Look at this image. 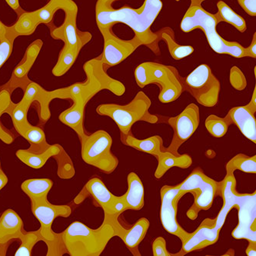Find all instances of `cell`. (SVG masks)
Wrapping results in <instances>:
<instances>
[{
	"label": "cell",
	"mask_w": 256,
	"mask_h": 256,
	"mask_svg": "<svg viewBox=\"0 0 256 256\" xmlns=\"http://www.w3.org/2000/svg\"><path fill=\"white\" fill-rule=\"evenodd\" d=\"M84 70L86 80L66 88V97L72 100L74 104L60 116V121L72 128L78 137L86 133L84 125L86 106L96 94L107 90L120 96L126 92L125 86L121 82L111 78L107 74L106 67L100 56L87 61L84 64Z\"/></svg>",
	"instance_id": "1"
},
{
	"label": "cell",
	"mask_w": 256,
	"mask_h": 256,
	"mask_svg": "<svg viewBox=\"0 0 256 256\" xmlns=\"http://www.w3.org/2000/svg\"><path fill=\"white\" fill-rule=\"evenodd\" d=\"M118 0H98L96 6V20L98 28H114L117 24L128 26L142 45L148 47L156 56L161 54L158 36L152 32L151 26L161 12V0H145L140 8L124 6L116 10L112 4Z\"/></svg>",
	"instance_id": "2"
},
{
	"label": "cell",
	"mask_w": 256,
	"mask_h": 256,
	"mask_svg": "<svg viewBox=\"0 0 256 256\" xmlns=\"http://www.w3.org/2000/svg\"><path fill=\"white\" fill-rule=\"evenodd\" d=\"M217 196L224 202L220 212L227 216L233 208L238 210V224L232 236L236 240L244 238L256 242V192L253 194H240L236 191L234 174H226L224 180L218 182Z\"/></svg>",
	"instance_id": "3"
},
{
	"label": "cell",
	"mask_w": 256,
	"mask_h": 256,
	"mask_svg": "<svg viewBox=\"0 0 256 256\" xmlns=\"http://www.w3.org/2000/svg\"><path fill=\"white\" fill-rule=\"evenodd\" d=\"M77 12L78 8L65 11V21L61 26H56L54 20L47 24L52 38L62 40L64 42L57 64L52 70L55 76H62L66 74L75 64L82 48L91 40L90 32H82L77 28Z\"/></svg>",
	"instance_id": "4"
},
{
	"label": "cell",
	"mask_w": 256,
	"mask_h": 256,
	"mask_svg": "<svg viewBox=\"0 0 256 256\" xmlns=\"http://www.w3.org/2000/svg\"><path fill=\"white\" fill-rule=\"evenodd\" d=\"M114 236V228L104 222L100 228L92 230L76 221L61 233L66 252L71 256H100Z\"/></svg>",
	"instance_id": "5"
},
{
	"label": "cell",
	"mask_w": 256,
	"mask_h": 256,
	"mask_svg": "<svg viewBox=\"0 0 256 256\" xmlns=\"http://www.w3.org/2000/svg\"><path fill=\"white\" fill-rule=\"evenodd\" d=\"M220 24L216 14L207 12L202 6H190L182 20L183 32H190L200 28L206 36L208 45L214 52L218 54L231 56L234 58L246 57V48L237 42H230L224 40L217 32V25Z\"/></svg>",
	"instance_id": "6"
},
{
	"label": "cell",
	"mask_w": 256,
	"mask_h": 256,
	"mask_svg": "<svg viewBox=\"0 0 256 256\" xmlns=\"http://www.w3.org/2000/svg\"><path fill=\"white\" fill-rule=\"evenodd\" d=\"M135 78L140 88L150 84L158 86V100L162 104L176 101L184 92V78L177 68L172 66L156 62H143L136 68Z\"/></svg>",
	"instance_id": "7"
},
{
	"label": "cell",
	"mask_w": 256,
	"mask_h": 256,
	"mask_svg": "<svg viewBox=\"0 0 256 256\" xmlns=\"http://www.w3.org/2000/svg\"><path fill=\"white\" fill-rule=\"evenodd\" d=\"M151 100L143 92H138L130 104L127 105L118 104H101L96 108L97 114L108 116L115 122L120 130V134H128L132 126L138 121H144L152 124L160 122V116L152 115L150 112Z\"/></svg>",
	"instance_id": "8"
},
{
	"label": "cell",
	"mask_w": 256,
	"mask_h": 256,
	"mask_svg": "<svg viewBox=\"0 0 256 256\" xmlns=\"http://www.w3.org/2000/svg\"><path fill=\"white\" fill-rule=\"evenodd\" d=\"M82 158L86 163L98 168L102 172L111 174L118 165V160L112 152V138L107 132L98 130L80 138Z\"/></svg>",
	"instance_id": "9"
},
{
	"label": "cell",
	"mask_w": 256,
	"mask_h": 256,
	"mask_svg": "<svg viewBox=\"0 0 256 256\" xmlns=\"http://www.w3.org/2000/svg\"><path fill=\"white\" fill-rule=\"evenodd\" d=\"M178 186L180 191L191 193L194 196V203L187 212V216L191 220H196L200 212L210 210L218 196V182L207 176L200 167L194 168Z\"/></svg>",
	"instance_id": "10"
},
{
	"label": "cell",
	"mask_w": 256,
	"mask_h": 256,
	"mask_svg": "<svg viewBox=\"0 0 256 256\" xmlns=\"http://www.w3.org/2000/svg\"><path fill=\"white\" fill-rule=\"evenodd\" d=\"M184 91L188 92L200 105L214 107L217 105L221 90L220 81L207 64H202L184 78Z\"/></svg>",
	"instance_id": "11"
},
{
	"label": "cell",
	"mask_w": 256,
	"mask_h": 256,
	"mask_svg": "<svg viewBox=\"0 0 256 256\" xmlns=\"http://www.w3.org/2000/svg\"><path fill=\"white\" fill-rule=\"evenodd\" d=\"M34 102L32 98L24 94V98L16 105L11 104L6 112L12 117V122L16 130L31 144V152L40 153L45 151L50 146L46 140L45 132L42 128L31 125L27 120V114L31 104Z\"/></svg>",
	"instance_id": "12"
},
{
	"label": "cell",
	"mask_w": 256,
	"mask_h": 256,
	"mask_svg": "<svg viewBox=\"0 0 256 256\" xmlns=\"http://www.w3.org/2000/svg\"><path fill=\"white\" fill-rule=\"evenodd\" d=\"M160 122H167L174 132L171 144L166 150L173 155L180 156V147L194 134L200 126V108L194 104H190L176 116H160Z\"/></svg>",
	"instance_id": "13"
},
{
	"label": "cell",
	"mask_w": 256,
	"mask_h": 256,
	"mask_svg": "<svg viewBox=\"0 0 256 256\" xmlns=\"http://www.w3.org/2000/svg\"><path fill=\"white\" fill-rule=\"evenodd\" d=\"M76 8L78 7L72 0H50L45 6L34 12H22L12 26L18 36L31 35L40 24L47 25L52 22L57 10H62L65 12Z\"/></svg>",
	"instance_id": "14"
},
{
	"label": "cell",
	"mask_w": 256,
	"mask_h": 256,
	"mask_svg": "<svg viewBox=\"0 0 256 256\" xmlns=\"http://www.w3.org/2000/svg\"><path fill=\"white\" fill-rule=\"evenodd\" d=\"M226 216L220 212L216 218H206L196 231L188 233L186 240L182 242V246L180 252L173 254V256H185L192 252L198 251L217 242Z\"/></svg>",
	"instance_id": "15"
},
{
	"label": "cell",
	"mask_w": 256,
	"mask_h": 256,
	"mask_svg": "<svg viewBox=\"0 0 256 256\" xmlns=\"http://www.w3.org/2000/svg\"><path fill=\"white\" fill-rule=\"evenodd\" d=\"M161 210L160 218L163 228L168 233L178 237L182 242L186 240L188 232L183 230L177 220L178 206L180 200L186 194L180 191L178 185L164 186L161 192Z\"/></svg>",
	"instance_id": "16"
},
{
	"label": "cell",
	"mask_w": 256,
	"mask_h": 256,
	"mask_svg": "<svg viewBox=\"0 0 256 256\" xmlns=\"http://www.w3.org/2000/svg\"><path fill=\"white\" fill-rule=\"evenodd\" d=\"M104 36V47L100 55L104 65L107 68L115 66L124 62L136 50L142 46L140 40L135 36L130 40L118 38L112 32V28H98Z\"/></svg>",
	"instance_id": "17"
},
{
	"label": "cell",
	"mask_w": 256,
	"mask_h": 256,
	"mask_svg": "<svg viewBox=\"0 0 256 256\" xmlns=\"http://www.w3.org/2000/svg\"><path fill=\"white\" fill-rule=\"evenodd\" d=\"M32 212L36 218L40 223V228L38 230L42 241H45L48 248L52 244L58 243L62 240L61 234H56L52 230V224L57 217L70 216L72 210L68 206H56L50 202L38 204H31Z\"/></svg>",
	"instance_id": "18"
},
{
	"label": "cell",
	"mask_w": 256,
	"mask_h": 256,
	"mask_svg": "<svg viewBox=\"0 0 256 256\" xmlns=\"http://www.w3.org/2000/svg\"><path fill=\"white\" fill-rule=\"evenodd\" d=\"M118 214L104 217V222L111 224L115 232V236H118L125 243L133 256H140L138 246L146 236L150 228V221L146 218H141L128 228L122 226L118 220Z\"/></svg>",
	"instance_id": "19"
},
{
	"label": "cell",
	"mask_w": 256,
	"mask_h": 256,
	"mask_svg": "<svg viewBox=\"0 0 256 256\" xmlns=\"http://www.w3.org/2000/svg\"><path fill=\"white\" fill-rule=\"evenodd\" d=\"M86 188L98 206L104 210L105 216L115 214L120 216L124 212L126 211L124 196H114L98 177H94L88 180Z\"/></svg>",
	"instance_id": "20"
},
{
	"label": "cell",
	"mask_w": 256,
	"mask_h": 256,
	"mask_svg": "<svg viewBox=\"0 0 256 256\" xmlns=\"http://www.w3.org/2000/svg\"><path fill=\"white\" fill-rule=\"evenodd\" d=\"M256 88L254 87L251 101L246 106L234 107L228 111V115L232 124L236 126L244 137L256 142Z\"/></svg>",
	"instance_id": "21"
},
{
	"label": "cell",
	"mask_w": 256,
	"mask_h": 256,
	"mask_svg": "<svg viewBox=\"0 0 256 256\" xmlns=\"http://www.w3.org/2000/svg\"><path fill=\"white\" fill-rule=\"evenodd\" d=\"M24 222L12 210H7L0 217V256H5L11 242L20 240L24 232Z\"/></svg>",
	"instance_id": "22"
},
{
	"label": "cell",
	"mask_w": 256,
	"mask_h": 256,
	"mask_svg": "<svg viewBox=\"0 0 256 256\" xmlns=\"http://www.w3.org/2000/svg\"><path fill=\"white\" fill-rule=\"evenodd\" d=\"M42 45L44 42L42 40H37L28 46L22 61L14 70L12 78L8 82V85L11 87H20V86L22 84H26V81H28V72L38 57Z\"/></svg>",
	"instance_id": "23"
},
{
	"label": "cell",
	"mask_w": 256,
	"mask_h": 256,
	"mask_svg": "<svg viewBox=\"0 0 256 256\" xmlns=\"http://www.w3.org/2000/svg\"><path fill=\"white\" fill-rule=\"evenodd\" d=\"M121 140L122 142L125 145L136 148L138 151L148 153L155 158H156L163 150H166L163 146L162 138L160 136H154L145 140H138L133 136L132 132H130L128 134L125 135L121 134Z\"/></svg>",
	"instance_id": "24"
},
{
	"label": "cell",
	"mask_w": 256,
	"mask_h": 256,
	"mask_svg": "<svg viewBox=\"0 0 256 256\" xmlns=\"http://www.w3.org/2000/svg\"><path fill=\"white\" fill-rule=\"evenodd\" d=\"M54 186L52 180L48 178H30L22 183V191L30 198L31 204L48 202V194Z\"/></svg>",
	"instance_id": "25"
},
{
	"label": "cell",
	"mask_w": 256,
	"mask_h": 256,
	"mask_svg": "<svg viewBox=\"0 0 256 256\" xmlns=\"http://www.w3.org/2000/svg\"><path fill=\"white\" fill-rule=\"evenodd\" d=\"M128 190L124 194L127 210L138 211L144 206V186L136 173L130 172L127 177Z\"/></svg>",
	"instance_id": "26"
},
{
	"label": "cell",
	"mask_w": 256,
	"mask_h": 256,
	"mask_svg": "<svg viewBox=\"0 0 256 256\" xmlns=\"http://www.w3.org/2000/svg\"><path fill=\"white\" fill-rule=\"evenodd\" d=\"M156 158L158 161V166L155 172V177L157 180L161 178L166 172L173 167L188 168L192 164V158L188 154L175 156L166 150H163Z\"/></svg>",
	"instance_id": "27"
},
{
	"label": "cell",
	"mask_w": 256,
	"mask_h": 256,
	"mask_svg": "<svg viewBox=\"0 0 256 256\" xmlns=\"http://www.w3.org/2000/svg\"><path fill=\"white\" fill-rule=\"evenodd\" d=\"M61 152V147L58 145L50 146L47 150L42 152L34 153L27 150H18L16 155L18 160L25 163L26 165L32 168H42L47 160L51 157L58 155Z\"/></svg>",
	"instance_id": "28"
},
{
	"label": "cell",
	"mask_w": 256,
	"mask_h": 256,
	"mask_svg": "<svg viewBox=\"0 0 256 256\" xmlns=\"http://www.w3.org/2000/svg\"><path fill=\"white\" fill-rule=\"evenodd\" d=\"M156 34L158 36V41L163 40L166 42L170 55L174 60H182L194 52V48L191 46H182L177 44L174 31L170 27L162 28Z\"/></svg>",
	"instance_id": "29"
},
{
	"label": "cell",
	"mask_w": 256,
	"mask_h": 256,
	"mask_svg": "<svg viewBox=\"0 0 256 256\" xmlns=\"http://www.w3.org/2000/svg\"><path fill=\"white\" fill-rule=\"evenodd\" d=\"M218 12L216 14L218 18V22H224L234 26L240 32L246 31L247 25L246 20L241 16L237 14L234 10H232L230 6L223 1L217 2Z\"/></svg>",
	"instance_id": "30"
},
{
	"label": "cell",
	"mask_w": 256,
	"mask_h": 256,
	"mask_svg": "<svg viewBox=\"0 0 256 256\" xmlns=\"http://www.w3.org/2000/svg\"><path fill=\"white\" fill-rule=\"evenodd\" d=\"M226 174H234L236 170H240L246 173L256 172V156H248L240 153L233 157L226 164Z\"/></svg>",
	"instance_id": "31"
},
{
	"label": "cell",
	"mask_w": 256,
	"mask_h": 256,
	"mask_svg": "<svg viewBox=\"0 0 256 256\" xmlns=\"http://www.w3.org/2000/svg\"><path fill=\"white\" fill-rule=\"evenodd\" d=\"M204 124L207 131L211 136L216 138H222L226 134L228 127L232 124V122L228 114L224 118L216 115H210L207 117Z\"/></svg>",
	"instance_id": "32"
},
{
	"label": "cell",
	"mask_w": 256,
	"mask_h": 256,
	"mask_svg": "<svg viewBox=\"0 0 256 256\" xmlns=\"http://www.w3.org/2000/svg\"><path fill=\"white\" fill-rule=\"evenodd\" d=\"M20 240H21V246L15 253L16 256H32V248H34V246L38 241L42 240L38 231L27 232L24 230Z\"/></svg>",
	"instance_id": "33"
},
{
	"label": "cell",
	"mask_w": 256,
	"mask_h": 256,
	"mask_svg": "<svg viewBox=\"0 0 256 256\" xmlns=\"http://www.w3.org/2000/svg\"><path fill=\"white\" fill-rule=\"evenodd\" d=\"M11 104L12 101H11L10 91L8 90H4L0 92V117L4 112H6ZM0 138L4 142L7 144H10L14 141V137L12 136V134L2 126L1 120H0Z\"/></svg>",
	"instance_id": "34"
},
{
	"label": "cell",
	"mask_w": 256,
	"mask_h": 256,
	"mask_svg": "<svg viewBox=\"0 0 256 256\" xmlns=\"http://www.w3.org/2000/svg\"><path fill=\"white\" fill-rule=\"evenodd\" d=\"M18 36L14 26H8L6 36L0 42V68L6 62L12 54L14 41Z\"/></svg>",
	"instance_id": "35"
},
{
	"label": "cell",
	"mask_w": 256,
	"mask_h": 256,
	"mask_svg": "<svg viewBox=\"0 0 256 256\" xmlns=\"http://www.w3.org/2000/svg\"><path fill=\"white\" fill-rule=\"evenodd\" d=\"M230 82L234 88L238 90H244L247 86V82L241 70L237 66H233L230 72Z\"/></svg>",
	"instance_id": "36"
},
{
	"label": "cell",
	"mask_w": 256,
	"mask_h": 256,
	"mask_svg": "<svg viewBox=\"0 0 256 256\" xmlns=\"http://www.w3.org/2000/svg\"><path fill=\"white\" fill-rule=\"evenodd\" d=\"M152 252L154 256H172L166 248V242L163 237H158L152 243Z\"/></svg>",
	"instance_id": "37"
},
{
	"label": "cell",
	"mask_w": 256,
	"mask_h": 256,
	"mask_svg": "<svg viewBox=\"0 0 256 256\" xmlns=\"http://www.w3.org/2000/svg\"><path fill=\"white\" fill-rule=\"evenodd\" d=\"M238 4L251 16H256V0H238Z\"/></svg>",
	"instance_id": "38"
},
{
	"label": "cell",
	"mask_w": 256,
	"mask_h": 256,
	"mask_svg": "<svg viewBox=\"0 0 256 256\" xmlns=\"http://www.w3.org/2000/svg\"><path fill=\"white\" fill-rule=\"evenodd\" d=\"M246 57H251V58H256V32L253 35L252 40L250 46L246 48Z\"/></svg>",
	"instance_id": "39"
},
{
	"label": "cell",
	"mask_w": 256,
	"mask_h": 256,
	"mask_svg": "<svg viewBox=\"0 0 256 256\" xmlns=\"http://www.w3.org/2000/svg\"><path fill=\"white\" fill-rule=\"evenodd\" d=\"M6 1L7 4H8L11 8L16 12L17 15L18 16L21 15L22 12H25L21 6H20V2H18V0H6Z\"/></svg>",
	"instance_id": "40"
},
{
	"label": "cell",
	"mask_w": 256,
	"mask_h": 256,
	"mask_svg": "<svg viewBox=\"0 0 256 256\" xmlns=\"http://www.w3.org/2000/svg\"><path fill=\"white\" fill-rule=\"evenodd\" d=\"M246 254L248 256H256V244L253 242H248V246L246 250Z\"/></svg>",
	"instance_id": "41"
},
{
	"label": "cell",
	"mask_w": 256,
	"mask_h": 256,
	"mask_svg": "<svg viewBox=\"0 0 256 256\" xmlns=\"http://www.w3.org/2000/svg\"><path fill=\"white\" fill-rule=\"evenodd\" d=\"M8 26L4 25L1 20H0V42L6 36L7 34H8Z\"/></svg>",
	"instance_id": "42"
},
{
	"label": "cell",
	"mask_w": 256,
	"mask_h": 256,
	"mask_svg": "<svg viewBox=\"0 0 256 256\" xmlns=\"http://www.w3.org/2000/svg\"><path fill=\"white\" fill-rule=\"evenodd\" d=\"M7 182H8V177L6 176L4 172H0V190L6 186Z\"/></svg>",
	"instance_id": "43"
},
{
	"label": "cell",
	"mask_w": 256,
	"mask_h": 256,
	"mask_svg": "<svg viewBox=\"0 0 256 256\" xmlns=\"http://www.w3.org/2000/svg\"><path fill=\"white\" fill-rule=\"evenodd\" d=\"M206 0H191V5L190 6H202V4Z\"/></svg>",
	"instance_id": "44"
},
{
	"label": "cell",
	"mask_w": 256,
	"mask_h": 256,
	"mask_svg": "<svg viewBox=\"0 0 256 256\" xmlns=\"http://www.w3.org/2000/svg\"><path fill=\"white\" fill-rule=\"evenodd\" d=\"M2 172V168H1V162H0V172Z\"/></svg>",
	"instance_id": "45"
},
{
	"label": "cell",
	"mask_w": 256,
	"mask_h": 256,
	"mask_svg": "<svg viewBox=\"0 0 256 256\" xmlns=\"http://www.w3.org/2000/svg\"><path fill=\"white\" fill-rule=\"evenodd\" d=\"M176 2H180V0H176Z\"/></svg>",
	"instance_id": "46"
}]
</instances>
